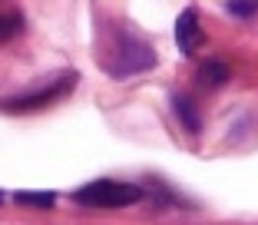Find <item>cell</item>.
Segmentation results:
<instances>
[{
	"mask_svg": "<svg viewBox=\"0 0 258 225\" xmlns=\"http://www.w3.org/2000/svg\"><path fill=\"white\" fill-rule=\"evenodd\" d=\"M103 67L116 80H126V76H136V73H149L156 67V50L149 43H143L139 37H116L109 53L103 57Z\"/></svg>",
	"mask_w": 258,
	"mask_h": 225,
	"instance_id": "obj_1",
	"label": "cell"
},
{
	"mask_svg": "<svg viewBox=\"0 0 258 225\" xmlns=\"http://www.w3.org/2000/svg\"><path fill=\"white\" fill-rule=\"evenodd\" d=\"M73 199L80 205H90V209H126V205L143 199V189L129 186V182H116V179H96L90 186L76 189Z\"/></svg>",
	"mask_w": 258,
	"mask_h": 225,
	"instance_id": "obj_2",
	"label": "cell"
},
{
	"mask_svg": "<svg viewBox=\"0 0 258 225\" xmlns=\"http://www.w3.org/2000/svg\"><path fill=\"white\" fill-rule=\"evenodd\" d=\"M73 83H76V76L67 73V76H60V80H53L50 86H40V90H27V93H17V96H10V99H0V109H7V112H33V109H43V106L56 103L60 96H67Z\"/></svg>",
	"mask_w": 258,
	"mask_h": 225,
	"instance_id": "obj_3",
	"label": "cell"
},
{
	"mask_svg": "<svg viewBox=\"0 0 258 225\" xmlns=\"http://www.w3.org/2000/svg\"><path fill=\"white\" fill-rule=\"evenodd\" d=\"M175 40H179V50L185 57H196V50L205 43V33H202V23H199V14L196 10H182L179 20H175Z\"/></svg>",
	"mask_w": 258,
	"mask_h": 225,
	"instance_id": "obj_4",
	"label": "cell"
},
{
	"mask_svg": "<svg viewBox=\"0 0 258 225\" xmlns=\"http://www.w3.org/2000/svg\"><path fill=\"white\" fill-rule=\"evenodd\" d=\"M225 80H228V67L222 60H205L196 73V83L205 86V90H215V86H222Z\"/></svg>",
	"mask_w": 258,
	"mask_h": 225,
	"instance_id": "obj_5",
	"label": "cell"
},
{
	"mask_svg": "<svg viewBox=\"0 0 258 225\" xmlns=\"http://www.w3.org/2000/svg\"><path fill=\"white\" fill-rule=\"evenodd\" d=\"M172 109H175V116L182 120V126L189 129V133H199V109H196V103H192V96H185V93H172Z\"/></svg>",
	"mask_w": 258,
	"mask_h": 225,
	"instance_id": "obj_6",
	"label": "cell"
},
{
	"mask_svg": "<svg viewBox=\"0 0 258 225\" xmlns=\"http://www.w3.org/2000/svg\"><path fill=\"white\" fill-rule=\"evenodd\" d=\"M23 30V14L20 10H0V43H7L10 37Z\"/></svg>",
	"mask_w": 258,
	"mask_h": 225,
	"instance_id": "obj_7",
	"label": "cell"
},
{
	"mask_svg": "<svg viewBox=\"0 0 258 225\" xmlns=\"http://www.w3.org/2000/svg\"><path fill=\"white\" fill-rule=\"evenodd\" d=\"M14 199H17L20 205H37V209H50V205L56 202L53 192H17Z\"/></svg>",
	"mask_w": 258,
	"mask_h": 225,
	"instance_id": "obj_8",
	"label": "cell"
},
{
	"mask_svg": "<svg viewBox=\"0 0 258 225\" xmlns=\"http://www.w3.org/2000/svg\"><path fill=\"white\" fill-rule=\"evenodd\" d=\"M228 14H235V17H255L258 14V0H228Z\"/></svg>",
	"mask_w": 258,
	"mask_h": 225,
	"instance_id": "obj_9",
	"label": "cell"
},
{
	"mask_svg": "<svg viewBox=\"0 0 258 225\" xmlns=\"http://www.w3.org/2000/svg\"><path fill=\"white\" fill-rule=\"evenodd\" d=\"M0 202H4V192H0Z\"/></svg>",
	"mask_w": 258,
	"mask_h": 225,
	"instance_id": "obj_10",
	"label": "cell"
}]
</instances>
